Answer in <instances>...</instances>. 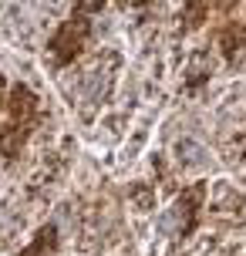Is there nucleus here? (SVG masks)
Masks as SVG:
<instances>
[{
    "label": "nucleus",
    "mask_w": 246,
    "mask_h": 256,
    "mask_svg": "<svg viewBox=\"0 0 246 256\" xmlns=\"http://www.w3.org/2000/svg\"><path fill=\"white\" fill-rule=\"evenodd\" d=\"M7 115H10V125H30L38 115V94L27 84H14L7 98Z\"/></svg>",
    "instance_id": "2"
},
{
    "label": "nucleus",
    "mask_w": 246,
    "mask_h": 256,
    "mask_svg": "<svg viewBox=\"0 0 246 256\" xmlns=\"http://www.w3.org/2000/svg\"><path fill=\"white\" fill-rule=\"evenodd\" d=\"M7 104V98H4V78H0V108Z\"/></svg>",
    "instance_id": "7"
},
{
    "label": "nucleus",
    "mask_w": 246,
    "mask_h": 256,
    "mask_svg": "<svg viewBox=\"0 0 246 256\" xmlns=\"http://www.w3.org/2000/svg\"><path fill=\"white\" fill-rule=\"evenodd\" d=\"M84 38H88V20L84 17H71V20H64L61 24V30L54 34L51 40V58L58 64H68V61H74L81 54V48H84Z\"/></svg>",
    "instance_id": "1"
},
{
    "label": "nucleus",
    "mask_w": 246,
    "mask_h": 256,
    "mask_svg": "<svg viewBox=\"0 0 246 256\" xmlns=\"http://www.w3.org/2000/svg\"><path fill=\"white\" fill-rule=\"evenodd\" d=\"M246 44V27L243 24H230L226 30H222V51L233 54L236 48H243Z\"/></svg>",
    "instance_id": "6"
},
{
    "label": "nucleus",
    "mask_w": 246,
    "mask_h": 256,
    "mask_svg": "<svg viewBox=\"0 0 246 256\" xmlns=\"http://www.w3.org/2000/svg\"><path fill=\"white\" fill-rule=\"evenodd\" d=\"M58 246V232H54V226H48V230L38 232V240L27 246L20 256H51V250Z\"/></svg>",
    "instance_id": "5"
},
{
    "label": "nucleus",
    "mask_w": 246,
    "mask_h": 256,
    "mask_svg": "<svg viewBox=\"0 0 246 256\" xmlns=\"http://www.w3.org/2000/svg\"><path fill=\"white\" fill-rule=\"evenodd\" d=\"M30 138V125H7L0 128V152L7 155V158H14V155L24 148V142Z\"/></svg>",
    "instance_id": "3"
},
{
    "label": "nucleus",
    "mask_w": 246,
    "mask_h": 256,
    "mask_svg": "<svg viewBox=\"0 0 246 256\" xmlns=\"http://www.w3.org/2000/svg\"><path fill=\"white\" fill-rule=\"evenodd\" d=\"M202 196H206V186H192V189H189V192H186V196L179 199V212H186V226H182V232H189V230L196 226Z\"/></svg>",
    "instance_id": "4"
}]
</instances>
